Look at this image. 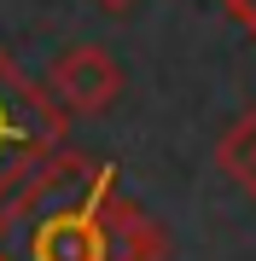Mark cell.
I'll use <instances>...</instances> for the list:
<instances>
[{"mask_svg": "<svg viewBox=\"0 0 256 261\" xmlns=\"http://www.w3.org/2000/svg\"><path fill=\"white\" fill-rule=\"evenodd\" d=\"M64 145V111L0 47V203Z\"/></svg>", "mask_w": 256, "mask_h": 261, "instance_id": "cell-2", "label": "cell"}, {"mask_svg": "<svg viewBox=\"0 0 256 261\" xmlns=\"http://www.w3.org/2000/svg\"><path fill=\"white\" fill-rule=\"evenodd\" d=\"M0 261H169V232L123 192V168L53 151L0 203Z\"/></svg>", "mask_w": 256, "mask_h": 261, "instance_id": "cell-1", "label": "cell"}, {"mask_svg": "<svg viewBox=\"0 0 256 261\" xmlns=\"http://www.w3.org/2000/svg\"><path fill=\"white\" fill-rule=\"evenodd\" d=\"M94 6H99V12H128L134 0H94Z\"/></svg>", "mask_w": 256, "mask_h": 261, "instance_id": "cell-6", "label": "cell"}, {"mask_svg": "<svg viewBox=\"0 0 256 261\" xmlns=\"http://www.w3.org/2000/svg\"><path fill=\"white\" fill-rule=\"evenodd\" d=\"M216 163H221V168H227V174L239 180V186H245V192L256 197V105H250V111L233 122L227 134H221Z\"/></svg>", "mask_w": 256, "mask_h": 261, "instance_id": "cell-4", "label": "cell"}, {"mask_svg": "<svg viewBox=\"0 0 256 261\" xmlns=\"http://www.w3.org/2000/svg\"><path fill=\"white\" fill-rule=\"evenodd\" d=\"M221 6H227L233 18H239V23H245L250 35H256V0H221Z\"/></svg>", "mask_w": 256, "mask_h": 261, "instance_id": "cell-5", "label": "cell"}, {"mask_svg": "<svg viewBox=\"0 0 256 261\" xmlns=\"http://www.w3.org/2000/svg\"><path fill=\"white\" fill-rule=\"evenodd\" d=\"M47 99L64 116H99L123 99V70L105 47H64L47 70Z\"/></svg>", "mask_w": 256, "mask_h": 261, "instance_id": "cell-3", "label": "cell"}]
</instances>
